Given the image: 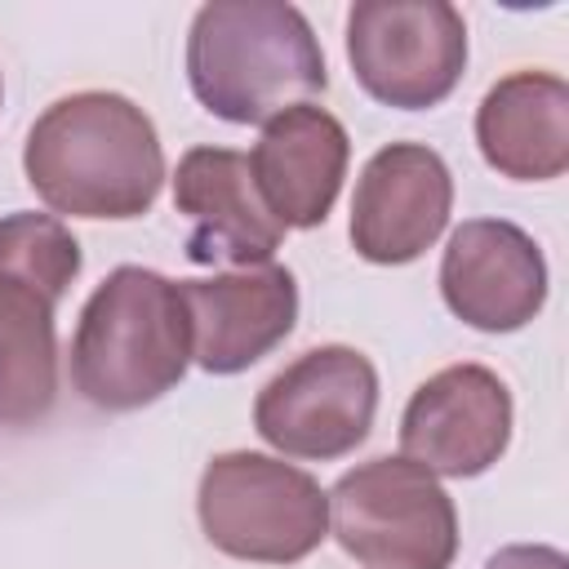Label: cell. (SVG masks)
<instances>
[{"mask_svg": "<svg viewBox=\"0 0 569 569\" xmlns=\"http://www.w3.org/2000/svg\"><path fill=\"white\" fill-rule=\"evenodd\" d=\"M445 307L485 333L525 329L547 302L542 249L507 218H467L440 258Z\"/></svg>", "mask_w": 569, "mask_h": 569, "instance_id": "obj_11", "label": "cell"}, {"mask_svg": "<svg viewBox=\"0 0 569 569\" xmlns=\"http://www.w3.org/2000/svg\"><path fill=\"white\" fill-rule=\"evenodd\" d=\"M347 129L316 102L289 107L262 124L249 156L253 187L280 227H320L347 178Z\"/></svg>", "mask_w": 569, "mask_h": 569, "instance_id": "obj_13", "label": "cell"}, {"mask_svg": "<svg viewBox=\"0 0 569 569\" xmlns=\"http://www.w3.org/2000/svg\"><path fill=\"white\" fill-rule=\"evenodd\" d=\"M347 62L369 98L422 111L467 67V22L449 0H360L347 13Z\"/></svg>", "mask_w": 569, "mask_h": 569, "instance_id": "obj_7", "label": "cell"}, {"mask_svg": "<svg viewBox=\"0 0 569 569\" xmlns=\"http://www.w3.org/2000/svg\"><path fill=\"white\" fill-rule=\"evenodd\" d=\"M378 409V373L365 351L329 342L284 365L253 400L258 436L289 458H342L351 453Z\"/></svg>", "mask_w": 569, "mask_h": 569, "instance_id": "obj_8", "label": "cell"}, {"mask_svg": "<svg viewBox=\"0 0 569 569\" xmlns=\"http://www.w3.org/2000/svg\"><path fill=\"white\" fill-rule=\"evenodd\" d=\"M453 209V178L422 142H391L369 156L351 200V244L365 262L400 267L427 253Z\"/></svg>", "mask_w": 569, "mask_h": 569, "instance_id": "obj_10", "label": "cell"}, {"mask_svg": "<svg viewBox=\"0 0 569 569\" xmlns=\"http://www.w3.org/2000/svg\"><path fill=\"white\" fill-rule=\"evenodd\" d=\"M173 204L196 222L187 240L196 262L227 258L236 267H262L284 240V227L253 187L249 156L231 147H191L173 173Z\"/></svg>", "mask_w": 569, "mask_h": 569, "instance_id": "obj_14", "label": "cell"}, {"mask_svg": "<svg viewBox=\"0 0 569 569\" xmlns=\"http://www.w3.org/2000/svg\"><path fill=\"white\" fill-rule=\"evenodd\" d=\"M476 142L502 178H560L569 169V84L551 71L502 76L476 111Z\"/></svg>", "mask_w": 569, "mask_h": 569, "instance_id": "obj_15", "label": "cell"}, {"mask_svg": "<svg viewBox=\"0 0 569 569\" xmlns=\"http://www.w3.org/2000/svg\"><path fill=\"white\" fill-rule=\"evenodd\" d=\"M485 569H569V560H565V551H556V547H542V542H516V547L493 551Z\"/></svg>", "mask_w": 569, "mask_h": 569, "instance_id": "obj_16", "label": "cell"}, {"mask_svg": "<svg viewBox=\"0 0 569 569\" xmlns=\"http://www.w3.org/2000/svg\"><path fill=\"white\" fill-rule=\"evenodd\" d=\"M511 440V391L485 365H449L431 373L405 405L400 449L431 476H480Z\"/></svg>", "mask_w": 569, "mask_h": 569, "instance_id": "obj_9", "label": "cell"}, {"mask_svg": "<svg viewBox=\"0 0 569 569\" xmlns=\"http://www.w3.org/2000/svg\"><path fill=\"white\" fill-rule=\"evenodd\" d=\"M204 538L253 565H293L329 533V493L293 462L267 453H218L200 476Z\"/></svg>", "mask_w": 569, "mask_h": 569, "instance_id": "obj_5", "label": "cell"}, {"mask_svg": "<svg viewBox=\"0 0 569 569\" xmlns=\"http://www.w3.org/2000/svg\"><path fill=\"white\" fill-rule=\"evenodd\" d=\"M187 80L191 93L231 124H267L329 84L311 22L284 0L204 4L187 36Z\"/></svg>", "mask_w": 569, "mask_h": 569, "instance_id": "obj_2", "label": "cell"}, {"mask_svg": "<svg viewBox=\"0 0 569 569\" xmlns=\"http://www.w3.org/2000/svg\"><path fill=\"white\" fill-rule=\"evenodd\" d=\"M80 276L76 236L49 213L0 218V422L27 427L58 396L53 311Z\"/></svg>", "mask_w": 569, "mask_h": 569, "instance_id": "obj_4", "label": "cell"}, {"mask_svg": "<svg viewBox=\"0 0 569 569\" xmlns=\"http://www.w3.org/2000/svg\"><path fill=\"white\" fill-rule=\"evenodd\" d=\"M191 316V360L209 373H240L289 338L298 284L280 262L236 267L209 280H178Z\"/></svg>", "mask_w": 569, "mask_h": 569, "instance_id": "obj_12", "label": "cell"}, {"mask_svg": "<svg viewBox=\"0 0 569 569\" xmlns=\"http://www.w3.org/2000/svg\"><path fill=\"white\" fill-rule=\"evenodd\" d=\"M191 365L182 289L147 267H116L84 302L71 338L76 391L111 413L160 400Z\"/></svg>", "mask_w": 569, "mask_h": 569, "instance_id": "obj_3", "label": "cell"}, {"mask_svg": "<svg viewBox=\"0 0 569 569\" xmlns=\"http://www.w3.org/2000/svg\"><path fill=\"white\" fill-rule=\"evenodd\" d=\"M36 196L71 218H142L164 182V151L151 116L124 93L84 89L58 98L22 151Z\"/></svg>", "mask_w": 569, "mask_h": 569, "instance_id": "obj_1", "label": "cell"}, {"mask_svg": "<svg viewBox=\"0 0 569 569\" xmlns=\"http://www.w3.org/2000/svg\"><path fill=\"white\" fill-rule=\"evenodd\" d=\"M333 538L369 569H449L458 511L440 480L409 458H369L333 493Z\"/></svg>", "mask_w": 569, "mask_h": 569, "instance_id": "obj_6", "label": "cell"}]
</instances>
